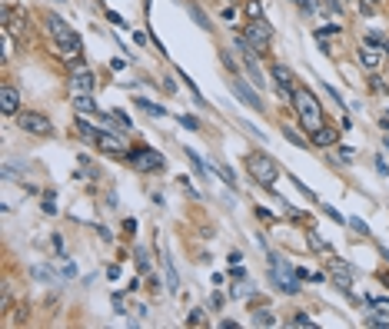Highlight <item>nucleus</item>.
<instances>
[{
  "label": "nucleus",
  "mask_w": 389,
  "mask_h": 329,
  "mask_svg": "<svg viewBox=\"0 0 389 329\" xmlns=\"http://www.w3.org/2000/svg\"><path fill=\"white\" fill-rule=\"evenodd\" d=\"M293 107H296V113H300L303 120V130L306 133H316L323 127V110H320V100L313 97L306 87H300L296 83V90H293Z\"/></svg>",
  "instance_id": "obj_1"
},
{
  "label": "nucleus",
  "mask_w": 389,
  "mask_h": 329,
  "mask_svg": "<svg viewBox=\"0 0 389 329\" xmlns=\"http://www.w3.org/2000/svg\"><path fill=\"white\" fill-rule=\"evenodd\" d=\"M269 279L286 296H296L300 293V276H296V269H289V263H283V256H276V253H269Z\"/></svg>",
  "instance_id": "obj_2"
},
{
  "label": "nucleus",
  "mask_w": 389,
  "mask_h": 329,
  "mask_svg": "<svg viewBox=\"0 0 389 329\" xmlns=\"http://www.w3.org/2000/svg\"><path fill=\"white\" fill-rule=\"evenodd\" d=\"M246 170H250V176H253L259 187H273L276 176H279V166L273 163L269 156H263V153H250L246 156Z\"/></svg>",
  "instance_id": "obj_3"
},
{
  "label": "nucleus",
  "mask_w": 389,
  "mask_h": 329,
  "mask_svg": "<svg viewBox=\"0 0 389 329\" xmlns=\"http://www.w3.org/2000/svg\"><path fill=\"white\" fill-rule=\"evenodd\" d=\"M130 166H133L136 173H156V170H163V156L150 150V146H140L130 153Z\"/></svg>",
  "instance_id": "obj_4"
},
{
  "label": "nucleus",
  "mask_w": 389,
  "mask_h": 329,
  "mask_svg": "<svg viewBox=\"0 0 389 329\" xmlns=\"http://www.w3.org/2000/svg\"><path fill=\"white\" fill-rule=\"evenodd\" d=\"M243 37L253 44V50H263V47L273 40V27H269V23L259 17V20H250V23L243 27Z\"/></svg>",
  "instance_id": "obj_5"
},
{
  "label": "nucleus",
  "mask_w": 389,
  "mask_h": 329,
  "mask_svg": "<svg viewBox=\"0 0 389 329\" xmlns=\"http://www.w3.org/2000/svg\"><path fill=\"white\" fill-rule=\"evenodd\" d=\"M17 123H20V130L34 133V136H47V133H54V123L47 120L44 113H30V110H23L20 117H17Z\"/></svg>",
  "instance_id": "obj_6"
},
{
  "label": "nucleus",
  "mask_w": 389,
  "mask_h": 329,
  "mask_svg": "<svg viewBox=\"0 0 389 329\" xmlns=\"http://www.w3.org/2000/svg\"><path fill=\"white\" fill-rule=\"evenodd\" d=\"M230 90H233V93L243 100L250 110H263V100H259V93H256V90L250 87L243 77H240V73H233V80H230Z\"/></svg>",
  "instance_id": "obj_7"
},
{
  "label": "nucleus",
  "mask_w": 389,
  "mask_h": 329,
  "mask_svg": "<svg viewBox=\"0 0 389 329\" xmlns=\"http://www.w3.org/2000/svg\"><path fill=\"white\" fill-rule=\"evenodd\" d=\"M97 146H100L103 153H113V156H120V160H130V150H127V143L120 140V133H110V130H103L100 136H97Z\"/></svg>",
  "instance_id": "obj_8"
},
{
  "label": "nucleus",
  "mask_w": 389,
  "mask_h": 329,
  "mask_svg": "<svg viewBox=\"0 0 389 329\" xmlns=\"http://www.w3.org/2000/svg\"><path fill=\"white\" fill-rule=\"evenodd\" d=\"M383 54L386 50H376L373 44H363L359 47V64L366 66V70H373V73H379L383 70Z\"/></svg>",
  "instance_id": "obj_9"
},
{
  "label": "nucleus",
  "mask_w": 389,
  "mask_h": 329,
  "mask_svg": "<svg viewBox=\"0 0 389 329\" xmlns=\"http://www.w3.org/2000/svg\"><path fill=\"white\" fill-rule=\"evenodd\" d=\"M329 273H333V283L339 286V289H343L346 296H353V293H349V289H353V273H349V269H346L343 263H339V260H329Z\"/></svg>",
  "instance_id": "obj_10"
},
{
  "label": "nucleus",
  "mask_w": 389,
  "mask_h": 329,
  "mask_svg": "<svg viewBox=\"0 0 389 329\" xmlns=\"http://www.w3.org/2000/svg\"><path fill=\"white\" fill-rule=\"evenodd\" d=\"M273 80H276V90L283 93V97H293V90H296V80H293V73H289V66L276 64V66H273Z\"/></svg>",
  "instance_id": "obj_11"
},
{
  "label": "nucleus",
  "mask_w": 389,
  "mask_h": 329,
  "mask_svg": "<svg viewBox=\"0 0 389 329\" xmlns=\"http://www.w3.org/2000/svg\"><path fill=\"white\" fill-rule=\"evenodd\" d=\"M0 110H3L7 117L20 110V93H17V87H10V83H3V90H0Z\"/></svg>",
  "instance_id": "obj_12"
},
{
  "label": "nucleus",
  "mask_w": 389,
  "mask_h": 329,
  "mask_svg": "<svg viewBox=\"0 0 389 329\" xmlns=\"http://www.w3.org/2000/svg\"><path fill=\"white\" fill-rule=\"evenodd\" d=\"M93 83H97V80H93L90 70H77V73L70 77V90H73V93H93Z\"/></svg>",
  "instance_id": "obj_13"
},
{
  "label": "nucleus",
  "mask_w": 389,
  "mask_h": 329,
  "mask_svg": "<svg viewBox=\"0 0 389 329\" xmlns=\"http://www.w3.org/2000/svg\"><path fill=\"white\" fill-rule=\"evenodd\" d=\"M243 66H246V73H250V80H253L256 87H266V77H263V70L256 64V54H243Z\"/></svg>",
  "instance_id": "obj_14"
},
{
  "label": "nucleus",
  "mask_w": 389,
  "mask_h": 329,
  "mask_svg": "<svg viewBox=\"0 0 389 329\" xmlns=\"http://www.w3.org/2000/svg\"><path fill=\"white\" fill-rule=\"evenodd\" d=\"M310 140L316 143V146H333V143L339 140V130H333V127H320L316 133H310Z\"/></svg>",
  "instance_id": "obj_15"
},
{
  "label": "nucleus",
  "mask_w": 389,
  "mask_h": 329,
  "mask_svg": "<svg viewBox=\"0 0 389 329\" xmlns=\"http://www.w3.org/2000/svg\"><path fill=\"white\" fill-rule=\"evenodd\" d=\"M310 250H316V253H323V256H326V260H333V246H329V243L323 240L320 233H310Z\"/></svg>",
  "instance_id": "obj_16"
},
{
  "label": "nucleus",
  "mask_w": 389,
  "mask_h": 329,
  "mask_svg": "<svg viewBox=\"0 0 389 329\" xmlns=\"http://www.w3.org/2000/svg\"><path fill=\"white\" fill-rule=\"evenodd\" d=\"M210 173H220L226 187H236V173H233V170H230L226 163H210Z\"/></svg>",
  "instance_id": "obj_17"
},
{
  "label": "nucleus",
  "mask_w": 389,
  "mask_h": 329,
  "mask_svg": "<svg viewBox=\"0 0 389 329\" xmlns=\"http://www.w3.org/2000/svg\"><path fill=\"white\" fill-rule=\"evenodd\" d=\"M73 103H77V110H83V113H100L90 93H73Z\"/></svg>",
  "instance_id": "obj_18"
},
{
  "label": "nucleus",
  "mask_w": 389,
  "mask_h": 329,
  "mask_svg": "<svg viewBox=\"0 0 389 329\" xmlns=\"http://www.w3.org/2000/svg\"><path fill=\"white\" fill-rule=\"evenodd\" d=\"M369 323H373V326L389 329V309H376V306H369Z\"/></svg>",
  "instance_id": "obj_19"
},
{
  "label": "nucleus",
  "mask_w": 389,
  "mask_h": 329,
  "mask_svg": "<svg viewBox=\"0 0 389 329\" xmlns=\"http://www.w3.org/2000/svg\"><path fill=\"white\" fill-rule=\"evenodd\" d=\"M163 266H167V283H170V293H180V279H177V266L170 263V256H163Z\"/></svg>",
  "instance_id": "obj_20"
},
{
  "label": "nucleus",
  "mask_w": 389,
  "mask_h": 329,
  "mask_svg": "<svg viewBox=\"0 0 389 329\" xmlns=\"http://www.w3.org/2000/svg\"><path fill=\"white\" fill-rule=\"evenodd\" d=\"M283 136H286V140L293 143V146H303V150H306V146L313 143V140H306V136H300V133L293 130V127H283Z\"/></svg>",
  "instance_id": "obj_21"
},
{
  "label": "nucleus",
  "mask_w": 389,
  "mask_h": 329,
  "mask_svg": "<svg viewBox=\"0 0 389 329\" xmlns=\"http://www.w3.org/2000/svg\"><path fill=\"white\" fill-rule=\"evenodd\" d=\"M77 133L83 136V140H97V136H100V133H97V127H90V123L80 120V117H77Z\"/></svg>",
  "instance_id": "obj_22"
},
{
  "label": "nucleus",
  "mask_w": 389,
  "mask_h": 329,
  "mask_svg": "<svg viewBox=\"0 0 389 329\" xmlns=\"http://www.w3.org/2000/svg\"><path fill=\"white\" fill-rule=\"evenodd\" d=\"M136 103H140V107H143L146 113H153V117H167V110L160 107V103H153V100H143V97H140Z\"/></svg>",
  "instance_id": "obj_23"
},
{
  "label": "nucleus",
  "mask_w": 389,
  "mask_h": 329,
  "mask_svg": "<svg viewBox=\"0 0 389 329\" xmlns=\"http://www.w3.org/2000/svg\"><path fill=\"white\" fill-rule=\"evenodd\" d=\"M190 13H193V20L200 23L203 30H210V17H206V13H203L200 7H196V3H190Z\"/></svg>",
  "instance_id": "obj_24"
},
{
  "label": "nucleus",
  "mask_w": 389,
  "mask_h": 329,
  "mask_svg": "<svg viewBox=\"0 0 389 329\" xmlns=\"http://www.w3.org/2000/svg\"><path fill=\"white\" fill-rule=\"evenodd\" d=\"M276 319H273V313H266V309H259V313H253V326H273Z\"/></svg>",
  "instance_id": "obj_25"
},
{
  "label": "nucleus",
  "mask_w": 389,
  "mask_h": 329,
  "mask_svg": "<svg viewBox=\"0 0 389 329\" xmlns=\"http://www.w3.org/2000/svg\"><path fill=\"white\" fill-rule=\"evenodd\" d=\"M246 17H250V20H259V17H263V7H259V0H250V3H246Z\"/></svg>",
  "instance_id": "obj_26"
},
{
  "label": "nucleus",
  "mask_w": 389,
  "mask_h": 329,
  "mask_svg": "<svg viewBox=\"0 0 389 329\" xmlns=\"http://www.w3.org/2000/svg\"><path fill=\"white\" fill-rule=\"evenodd\" d=\"M339 30H343L339 23H326V27H320V30H316V40H323V37H329V33H339Z\"/></svg>",
  "instance_id": "obj_27"
},
{
  "label": "nucleus",
  "mask_w": 389,
  "mask_h": 329,
  "mask_svg": "<svg viewBox=\"0 0 389 329\" xmlns=\"http://www.w3.org/2000/svg\"><path fill=\"white\" fill-rule=\"evenodd\" d=\"M136 266H140V273H150V256H146V250H136Z\"/></svg>",
  "instance_id": "obj_28"
},
{
  "label": "nucleus",
  "mask_w": 389,
  "mask_h": 329,
  "mask_svg": "<svg viewBox=\"0 0 389 329\" xmlns=\"http://www.w3.org/2000/svg\"><path fill=\"white\" fill-rule=\"evenodd\" d=\"M177 183H180V187H183V190H187V193H190V197H193V199H200V190H196V187H193V183H190V180H187V176H180V180H177Z\"/></svg>",
  "instance_id": "obj_29"
},
{
  "label": "nucleus",
  "mask_w": 389,
  "mask_h": 329,
  "mask_svg": "<svg viewBox=\"0 0 389 329\" xmlns=\"http://www.w3.org/2000/svg\"><path fill=\"white\" fill-rule=\"evenodd\" d=\"M187 323H190V326H203V323H206V313H203V309H193Z\"/></svg>",
  "instance_id": "obj_30"
},
{
  "label": "nucleus",
  "mask_w": 389,
  "mask_h": 329,
  "mask_svg": "<svg viewBox=\"0 0 389 329\" xmlns=\"http://www.w3.org/2000/svg\"><path fill=\"white\" fill-rule=\"evenodd\" d=\"M44 213H47V216H54V213H57V199H54V193H47V197H44Z\"/></svg>",
  "instance_id": "obj_31"
},
{
  "label": "nucleus",
  "mask_w": 389,
  "mask_h": 329,
  "mask_svg": "<svg viewBox=\"0 0 389 329\" xmlns=\"http://www.w3.org/2000/svg\"><path fill=\"white\" fill-rule=\"evenodd\" d=\"M366 44H373V47H383V44H386V37L373 30V33H366Z\"/></svg>",
  "instance_id": "obj_32"
},
{
  "label": "nucleus",
  "mask_w": 389,
  "mask_h": 329,
  "mask_svg": "<svg viewBox=\"0 0 389 329\" xmlns=\"http://www.w3.org/2000/svg\"><path fill=\"white\" fill-rule=\"evenodd\" d=\"M293 326H303V329H310V326H313V319L306 316V313H296V319H293Z\"/></svg>",
  "instance_id": "obj_33"
},
{
  "label": "nucleus",
  "mask_w": 389,
  "mask_h": 329,
  "mask_svg": "<svg viewBox=\"0 0 389 329\" xmlns=\"http://www.w3.org/2000/svg\"><path fill=\"white\" fill-rule=\"evenodd\" d=\"M180 123H183L187 130H200V120H196V117H180Z\"/></svg>",
  "instance_id": "obj_34"
},
{
  "label": "nucleus",
  "mask_w": 389,
  "mask_h": 329,
  "mask_svg": "<svg viewBox=\"0 0 389 329\" xmlns=\"http://www.w3.org/2000/svg\"><path fill=\"white\" fill-rule=\"evenodd\" d=\"M13 54V40H10V30H3V57Z\"/></svg>",
  "instance_id": "obj_35"
},
{
  "label": "nucleus",
  "mask_w": 389,
  "mask_h": 329,
  "mask_svg": "<svg viewBox=\"0 0 389 329\" xmlns=\"http://www.w3.org/2000/svg\"><path fill=\"white\" fill-rule=\"evenodd\" d=\"M107 20H110L113 27H127V23H123V17H120L117 10H107Z\"/></svg>",
  "instance_id": "obj_36"
},
{
  "label": "nucleus",
  "mask_w": 389,
  "mask_h": 329,
  "mask_svg": "<svg viewBox=\"0 0 389 329\" xmlns=\"http://www.w3.org/2000/svg\"><path fill=\"white\" fill-rule=\"evenodd\" d=\"M323 3H326L333 13H343V0H323Z\"/></svg>",
  "instance_id": "obj_37"
},
{
  "label": "nucleus",
  "mask_w": 389,
  "mask_h": 329,
  "mask_svg": "<svg viewBox=\"0 0 389 329\" xmlns=\"http://www.w3.org/2000/svg\"><path fill=\"white\" fill-rule=\"evenodd\" d=\"M223 64H226V70H230V73H236V64H233V57H230V54H226V50H223Z\"/></svg>",
  "instance_id": "obj_38"
},
{
  "label": "nucleus",
  "mask_w": 389,
  "mask_h": 329,
  "mask_svg": "<svg viewBox=\"0 0 389 329\" xmlns=\"http://www.w3.org/2000/svg\"><path fill=\"white\" fill-rule=\"evenodd\" d=\"M123 233H130V236H133V233H136V219H123Z\"/></svg>",
  "instance_id": "obj_39"
},
{
  "label": "nucleus",
  "mask_w": 389,
  "mask_h": 329,
  "mask_svg": "<svg viewBox=\"0 0 389 329\" xmlns=\"http://www.w3.org/2000/svg\"><path fill=\"white\" fill-rule=\"evenodd\" d=\"M64 276H67V279H73V276H77V269H73V263H67V260H64Z\"/></svg>",
  "instance_id": "obj_40"
},
{
  "label": "nucleus",
  "mask_w": 389,
  "mask_h": 329,
  "mask_svg": "<svg viewBox=\"0 0 389 329\" xmlns=\"http://www.w3.org/2000/svg\"><path fill=\"white\" fill-rule=\"evenodd\" d=\"M349 226H353L356 233H366V223H363V219H349Z\"/></svg>",
  "instance_id": "obj_41"
},
{
  "label": "nucleus",
  "mask_w": 389,
  "mask_h": 329,
  "mask_svg": "<svg viewBox=\"0 0 389 329\" xmlns=\"http://www.w3.org/2000/svg\"><path fill=\"white\" fill-rule=\"evenodd\" d=\"M339 156H343V160H353V156H356L353 146H339Z\"/></svg>",
  "instance_id": "obj_42"
},
{
  "label": "nucleus",
  "mask_w": 389,
  "mask_h": 329,
  "mask_svg": "<svg viewBox=\"0 0 389 329\" xmlns=\"http://www.w3.org/2000/svg\"><path fill=\"white\" fill-rule=\"evenodd\" d=\"M323 209H326V216H329V219H336V223H343V216H339V213H336L333 206H323Z\"/></svg>",
  "instance_id": "obj_43"
},
{
  "label": "nucleus",
  "mask_w": 389,
  "mask_h": 329,
  "mask_svg": "<svg viewBox=\"0 0 389 329\" xmlns=\"http://www.w3.org/2000/svg\"><path fill=\"white\" fill-rule=\"evenodd\" d=\"M256 216H259V219H273V213H269V209H263V206H256Z\"/></svg>",
  "instance_id": "obj_44"
},
{
  "label": "nucleus",
  "mask_w": 389,
  "mask_h": 329,
  "mask_svg": "<svg viewBox=\"0 0 389 329\" xmlns=\"http://www.w3.org/2000/svg\"><path fill=\"white\" fill-rule=\"evenodd\" d=\"M113 306H117V313H123V296L120 293H113Z\"/></svg>",
  "instance_id": "obj_45"
},
{
  "label": "nucleus",
  "mask_w": 389,
  "mask_h": 329,
  "mask_svg": "<svg viewBox=\"0 0 389 329\" xmlns=\"http://www.w3.org/2000/svg\"><path fill=\"white\" fill-rule=\"evenodd\" d=\"M379 123H383V130H389V117H383V120H379Z\"/></svg>",
  "instance_id": "obj_46"
},
{
  "label": "nucleus",
  "mask_w": 389,
  "mask_h": 329,
  "mask_svg": "<svg viewBox=\"0 0 389 329\" xmlns=\"http://www.w3.org/2000/svg\"><path fill=\"white\" fill-rule=\"evenodd\" d=\"M383 47H386V54H389V37H386V44H383Z\"/></svg>",
  "instance_id": "obj_47"
},
{
  "label": "nucleus",
  "mask_w": 389,
  "mask_h": 329,
  "mask_svg": "<svg viewBox=\"0 0 389 329\" xmlns=\"http://www.w3.org/2000/svg\"><path fill=\"white\" fill-rule=\"evenodd\" d=\"M369 3H373V7H376V3H379V0H369Z\"/></svg>",
  "instance_id": "obj_48"
},
{
  "label": "nucleus",
  "mask_w": 389,
  "mask_h": 329,
  "mask_svg": "<svg viewBox=\"0 0 389 329\" xmlns=\"http://www.w3.org/2000/svg\"><path fill=\"white\" fill-rule=\"evenodd\" d=\"M57 3H64V0H57Z\"/></svg>",
  "instance_id": "obj_49"
}]
</instances>
